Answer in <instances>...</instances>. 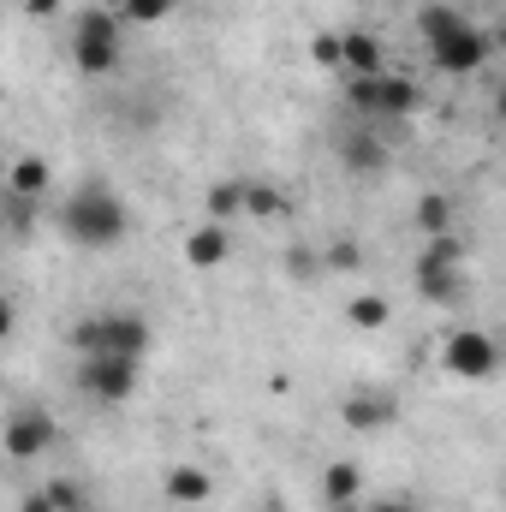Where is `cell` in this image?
Instances as JSON below:
<instances>
[{"label": "cell", "instance_id": "1", "mask_svg": "<svg viewBox=\"0 0 506 512\" xmlns=\"http://www.w3.org/2000/svg\"><path fill=\"white\" fill-rule=\"evenodd\" d=\"M60 227H66L72 245H84V251H108V245L126 239V203H120L108 185H78L72 203L60 209Z\"/></svg>", "mask_w": 506, "mask_h": 512}, {"label": "cell", "instance_id": "2", "mask_svg": "<svg viewBox=\"0 0 506 512\" xmlns=\"http://www.w3.org/2000/svg\"><path fill=\"white\" fill-rule=\"evenodd\" d=\"M423 36H429V48H435V66H447V72H471V66H483V54H489L483 30H471V24L453 18L447 6H429V12H423Z\"/></svg>", "mask_w": 506, "mask_h": 512}, {"label": "cell", "instance_id": "3", "mask_svg": "<svg viewBox=\"0 0 506 512\" xmlns=\"http://www.w3.org/2000/svg\"><path fill=\"white\" fill-rule=\"evenodd\" d=\"M72 346L84 352V358H126L137 364L143 358V346H149V328H143V316H90L78 334H72Z\"/></svg>", "mask_w": 506, "mask_h": 512}, {"label": "cell", "instance_id": "4", "mask_svg": "<svg viewBox=\"0 0 506 512\" xmlns=\"http://www.w3.org/2000/svg\"><path fill=\"white\" fill-rule=\"evenodd\" d=\"M72 54H78V66L84 72H114V60H120V24L108 18V12H84L78 18V30H72Z\"/></svg>", "mask_w": 506, "mask_h": 512}, {"label": "cell", "instance_id": "5", "mask_svg": "<svg viewBox=\"0 0 506 512\" xmlns=\"http://www.w3.org/2000/svg\"><path fill=\"white\" fill-rule=\"evenodd\" d=\"M131 382H137V364H126V358H84V364H78V387H84L90 399H102V405L126 399Z\"/></svg>", "mask_w": 506, "mask_h": 512}, {"label": "cell", "instance_id": "6", "mask_svg": "<svg viewBox=\"0 0 506 512\" xmlns=\"http://www.w3.org/2000/svg\"><path fill=\"white\" fill-rule=\"evenodd\" d=\"M54 441V417L36 405V411H18L12 423H6V453L12 459H30V453H42Z\"/></svg>", "mask_w": 506, "mask_h": 512}, {"label": "cell", "instance_id": "7", "mask_svg": "<svg viewBox=\"0 0 506 512\" xmlns=\"http://www.w3.org/2000/svg\"><path fill=\"white\" fill-rule=\"evenodd\" d=\"M453 364H459V370H471V376H489V370H495V352H489V340H477V334H471V340H459V346H453Z\"/></svg>", "mask_w": 506, "mask_h": 512}, {"label": "cell", "instance_id": "8", "mask_svg": "<svg viewBox=\"0 0 506 512\" xmlns=\"http://www.w3.org/2000/svg\"><path fill=\"white\" fill-rule=\"evenodd\" d=\"M167 489H173L179 501H203V477H197V471H179V477H167Z\"/></svg>", "mask_w": 506, "mask_h": 512}, {"label": "cell", "instance_id": "9", "mask_svg": "<svg viewBox=\"0 0 506 512\" xmlns=\"http://www.w3.org/2000/svg\"><path fill=\"white\" fill-rule=\"evenodd\" d=\"M376 512H405V507H376Z\"/></svg>", "mask_w": 506, "mask_h": 512}]
</instances>
